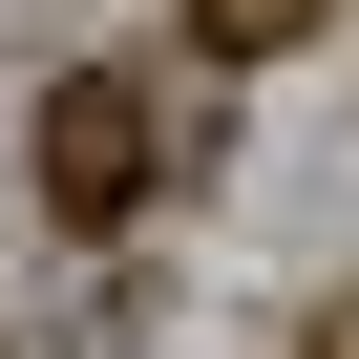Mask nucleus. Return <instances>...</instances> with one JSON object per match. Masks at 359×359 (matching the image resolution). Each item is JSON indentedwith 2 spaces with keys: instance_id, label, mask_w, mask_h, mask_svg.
I'll use <instances>...</instances> for the list:
<instances>
[{
  "instance_id": "1",
  "label": "nucleus",
  "mask_w": 359,
  "mask_h": 359,
  "mask_svg": "<svg viewBox=\"0 0 359 359\" xmlns=\"http://www.w3.org/2000/svg\"><path fill=\"white\" fill-rule=\"evenodd\" d=\"M43 191H64V212H127V191H148V85H127V64L43 85Z\"/></svg>"
},
{
  "instance_id": "2",
  "label": "nucleus",
  "mask_w": 359,
  "mask_h": 359,
  "mask_svg": "<svg viewBox=\"0 0 359 359\" xmlns=\"http://www.w3.org/2000/svg\"><path fill=\"white\" fill-rule=\"evenodd\" d=\"M317 22H338V0H212V43H233V64H275V43H317Z\"/></svg>"
}]
</instances>
